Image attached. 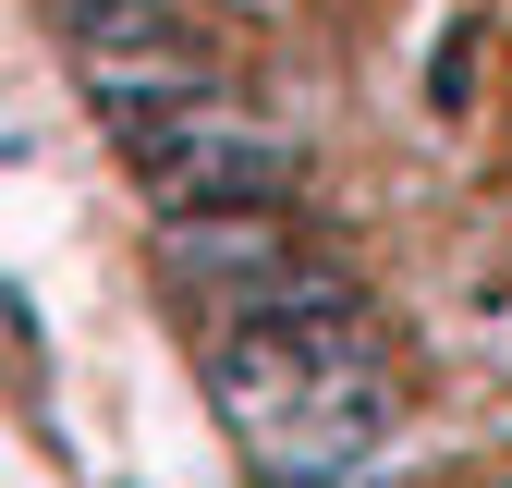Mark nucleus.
<instances>
[{"mask_svg":"<svg viewBox=\"0 0 512 488\" xmlns=\"http://www.w3.org/2000/svg\"><path fill=\"white\" fill-rule=\"evenodd\" d=\"M208 391L256 440L281 488H354L391 464V354H305L281 330H220L208 318Z\"/></svg>","mask_w":512,"mask_h":488,"instance_id":"f257e3e1","label":"nucleus"},{"mask_svg":"<svg viewBox=\"0 0 512 488\" xmlns=\"http://www.w3.org/2000/svg\"><path fill=\"white\" fill-rule=\"evenodd\" d=\"M122 159H135V183H147L159 220H269L293 183H305V147L281 135V122H256L244 98L171 122V135L122 147Z\"/></svg>","mask_w":512,"mask_h":488,"instance_id":"f03ea898","label":"nucleus"},{"mask_svg":"<svg viewBox=\"0 0 512 488\" xmlns=\"http://www.w3.org/2000/svg\"><path fill=\"white\" fill-rule=\"evenodd\" d=\"M74 86L98 110V135L110 147H147L171 135V122H196L232 98V74L208 61V37H159V49H74Z\"/></svg>","mask_w":512,"mask_h":488,"instance_id":"7ed1b4c3","label":"nucleus"},{"mask_svg":"<svg viewBox=\"0 0 512 488\" xmlns=\"http://www.w3.org/2000/svg\"><path fill=\"white\" fill-rule=\"evenodd\" d=\"M49 25L74 49H159V37H196L183 0H49Z\"/></svg>","mask_w":512,"mask_h":488,"instance_id":"20e7f679","label":"nucleus"}]
</instances>
